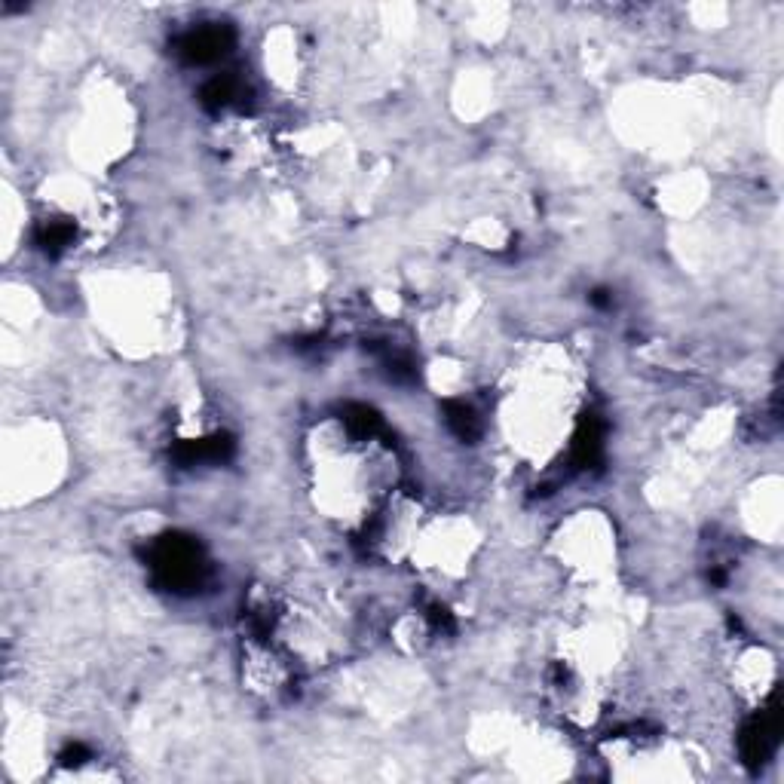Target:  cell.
<instances>
[{
	"label": "cell",
	"mask_w": 784,
	"mask_h": 784,
	"mask_svg": "<svg viewBox=\"0 0 784 784\" xmlns=\"http://www.w3.org/2000/svg\"><path fill=\"white\" fill-rule=\"evenodd\" d=\"M445 420H448L451 432H454L457 438H463V441H475L478 432H481L475 411H472L469 405H463V402H448V405H445Z\"/></svg>",
	"instance_id": "6"
},
{
	"label": "cell",
	"mask_w": 784,
	"mask_h": 784,
	"mask_svg": "<svg viewBox=\"0 0 784 784\" xmlns=\"http://www.w3.org/2000/svg\"><path fill=\"white\" fill-rule=\"evenodd\" d=\"M778 732H781V714L772 699V705L766 711H760L757 717H751L739 735V751H742V760L748 769H760L772 757V751L778 745Z\"/></svg>",
	"instance_id": "2"
},
{
	"label": "cell",
	"mask_w": 784,
	"mask_h": 784,
	"mask_svg": "<svg viewBox=\"0 0 784 784\" xmlns=\"http://www.w3.org/2000/svg\"><path fill=\"white\" fill-rule=\"evenodd\" d=\"M233 46V34L230 28L224 25H206V28H196V31H187L181 40H178V56L187 62V65H209V62H218L230 53Z\"/></svg>",
	"instance_id": "3"
},
{
	"label": "cell",
	"mask_w": 784,
	"mask_h": 784,
	"mask_svg": "<svg viewBox=\"0 0 784 784\" xmlns=\"http://www.w3.org/2000/svg\"><path fill=\"white\" fill-rule=\"evenodd\" d=\"M86 760H92V754H89V748L80 745V742H71V745L59 754V763L68 766V769H77V766H83Z\"/></svg>",
	"instance_id": "7"
},
{
	"label": "cell",
	"mask_w": 784,
	"mask_h": 784,
	"mask_svg": "<svg viewBox=\"0 0 784 784\" xmlns=\"http://www.w3.org/2000/svg\"><path fill=\"white\" fill-rule=\"evenodd\" d=\"M200 98H203V105H206L209 111H224V108L242 105L245 83L236 80V77H230V74H218V77H212V80L203 86Z\"/></svg>",
	"instance_id": "4"
},
{
	"label": "cell",
	"mask_w": 784,
	"mask_h": 784,
	"mask_svg": "<svg viewBox=\"0 0 784 784\" xmlns=\"http://www.w3.org/2000/svg\"><path fill=\"white\" fill-rule=\"evenodd\" d=\"M74 224L71 221H46L40 230H37V245L40 252L49 255V258H59L65 249L74 245Z\"/></svg>",
	"instance_id": "5"
},
{
	"label": "cell",
	"mask_w": 784,
	"mask_h": 784,
	"mask_svg": "<svg viewBox=\"0 0 784 784\" xmlns=\"http://www.w3.org/2000/svg\"><path fill=\"white\" fill-rule=\"evenodd\" d=\"M147 567L154 570V576L163 588L178 592V595L193 592V588H200L206 579V558H203L200 543L181 533L160 536L157 543L147 549Z\"/></svg>",
	"instance_id": "1"
}]
</instances>
